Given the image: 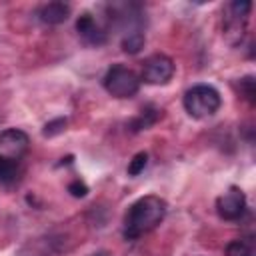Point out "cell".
<instances>
[{
	"label": "cell",
	"instance_id": "1",
	"mask_svg": "<svg viewBox=\"0 0 256 256\" xmlns=\"http://www.w3.org/2000/svg\"><path fill=\"white\" fill-rule=\"evenodd\" d=\"M168 204L164 198L156 194H148L138 198L124 216V238L136 240L150 230H154L166 216Z\"/></svg>",
	"mask_w": 256,
	"mask_h": 256
},
{
	"label": "cell",
	"instance_id": "2",
	"mask_svg": "<svg viewBox=\"0 0 256 256\" xmlns=\"http://www.w3.org/2000/svg\"><path fill=\"white\" fill-rule=\"evenodd\" d=\"M182 104H184V110L192 116V118H210L214 116L220 106H222V98H220V92L210 86V84H196L192 88L186 90L184 98H182Z\"/></svg>",
	"mask_w": 256,
	"mask_h": 256
},
{
	"label": "cell",
	"instance_id": "3",
	"mask_svg": "<svg viewBox=\"0 0 256 256\" xmlns=\"http://www.w3.org/2000/svg\"><path fill=\"white\" fill-rule=\"evenodd\" d=\"M102 84L104 90L114 98H132L140 90V76L124 64H114L104 74Z\"/></svg>",
	"mask_w": 256,
	"mask_h": 256
},
{
	"label": "cell",
	"instance_id": "4",
	"mask_svg": "<svg viewBox=\"0 0 256 256\" xmlns=\"http://www.w3.org/2000/svg\"><path fill=\"white\" fill-rule=\"evenodd\" d=\"M174 60L166 54H152L144 60L142 64V74H140V82L152 84V86H164L172 80L174 76Z\"/></svg>",
	"mask_w": 256,
	"mask_h": 256
},
{
	"label": "cell",
	"instance_id": "5",
	"mask_svg": "<svg viewBox=\"0 0 256 256\" xmlns=\"http://www.w3.org/2000/svg\"><path fill=\"white\" fill-rule=\"evenodd\" d=\"M216 212L222 220H240L246 212V196L238 186H230L224 194L216 198Z\"/></svg>",
	"mask_w": 256,
	"mask_h": 256
},
{
	"label": "cell",
	"instance_id": "6",
	"mask_svg": "<svg viewBox=\"0 0 256 256\" xmlns=\"http://www.w3.org/2000/svg\"><path fill=\"white\" fill-rule=\"evenodd\" d=\"M28 148H30V138L24 130L6 128L4 132H0V156L20 162V158L28 152Z\"/></svg>",
	"mask_w": 256,
	"mask_h": 256
},
{
	"label": "cell",
	"instance_id": "7",
	"mask_svg": "<svg viewBox=\"0 0 256 256\" xmlns=\"http://www.w3.org/2000/svg\"><path fill=\"white\" fill-rule=\"evenodd\" d=\"M250 10H252V2L250 0H234V2H230L228 4V16L224 20L226 32L242 36L244 28H246V22H248V16H250Z\"/></svg>",
	"mask_w": 256,
	"mask_h": 256
},
{
	"label": "cell",
	"instance_id": "8",
	"mask_svg": "<svg viewBox=\"0 0 256 256\" xmlns=\"http://www.w3.org/2000/svg\"><path fill=\"white\" fill-rule=\"evenodd\" d=\"M76 30H78L80 38H82L86 44H90V46H102V44L106 42V32L98 26V22L94 20V16L88 14V12H84V14L78 16V20H76Z\"/></svg>",
	"mask_w": 256,
	"mask_h": 256
},
{
	"label": "cell",
	"instance_id": "9",
	"mask_svg": "<svg viewBox=\"0 0 256 256\" xmlns=\"http://www.w3.org/2000/svg\"><path fill=\"white\" fill-rule=\"evenodd\" d=\"M68 16H70V4L58 2V0H56V2H48V4L40 6V10H38L40 22H44V24H48V26L62 24V22L68 20Z\"/></svg>",
	"mask_w": 256,
	"mask_h": 256
},
{
	"label": "cell",
	"instance_id": "10",
	"mask_svg": "<svg viewBox=\"0 0 256 256\" xmlns=\"http://www.w3.org/2000/svg\"><path fill=\"white\" fill-rule=\"evenodd\" d=\"M160 116H162V110H158V108H154V106H146V108H142L140 116L132 120L130 126H132L134 132H138V130H146V128H150Z\"/></svg>",
	"mask_w": 256,
	"mask_h": 256
},
{
	"label": "cell",
	"instance_id": "11",
	"mask_svg": "<svg viewBox=\"0 0 256 256\" xmlns=\"http://www.w3.org/2000/svg\"><path fill=\"white\" fill-rule=\"evenodd\" d=\"M226 256H256V244L252 238H238L226 246Z\"/></svg>",
	"mask_w": 256,
	"mask_h": 256
},
{
	"label": "cell",
	"instance_id": "12",
	"mask_svg": "<svg viewBox=\"0 0 256 256\" xmlns=\"http://www.w3.org/2000/svg\"><path fill=\"white\" fill-rule=\"evenodd\" d=\"M144 42H146V38H144V34L140 30H130L122 38V50L126 54H138L144 48Z\"/></svg>",
	"mask_w": 256,
	"mask_h": 256
},
{
	"label": "cell",
	"instance_id": "13",
	"mask_svg": "<svg viewBox=\"0 0 256 256\" xmlns=\"http://www.w3.org/2000/svg\"><path fill=\"white\" fill-rule=\"evenodd\" d=\"M18 162L16 160H10V158H4L0 156V184H12L16 182L18 178Z\"/></svg>",
	"mask_w": 256,
	"mask_h": 256
},
{
	"label": "cell",
	"instance_id": "14",
	"mask_svg": "<svg viewBox=\"0 0 256 256\" xmlns=\"http://www.w3.org/2000/svg\"><path fill=\"white\" fill-rule=\"evenodd\" d=\"M238 86H240V94L250 102V104H254V96H256V86H254V78L252 76H244V78H240V82H238Z\"/></svg>",
	"mask_w": 256,
	"mask_h": 256
},
{
	"label": "cell",
	"instance_id": "15",
	"mask_svg": "<svg viewBox=\"0 0 256 256\" xmlns=\"http://www.w3.org/2000/svg\"><path fill=\"white\" fill-rule=\"evenodd\" d=\"M146 164H148V154H146V152H138V154L130 160V164H128V174H130V176H138V174L146 168Z\"/></svg>",
	"mask_w": 256,
	"mask_h": 256
},
{
	"label": "cell",
	"instance_id": "16",
	"mask_svg": "<svg viewBox=\"0 0 256 256\" xmlns=\"http://www.w3.org/2000/svg\"><path fill=\"white\" fill-rule=\"evenodd\" d=\"M68 192L74 196V198H84L88 194V186L82 182V180H72L68 184Z\"/></svg>",
	"mask_w": 256,
	"mask_h": 256
},
{
	"label": "cell",
	"instance_id": "17",
	"mask_svg": "<svg viewBox=\"0 0 256 256\" xmlns=\"http://www.w3.org/2000/svg\"><path fill=\"white\" fill-rule=\"evenodd\" d=\"M66 126V118H56L44 126V136H54L56 132H62Z\"/></svg>",
	"mask_w": 256,
	"mask_h": 256
}]
</instances>
